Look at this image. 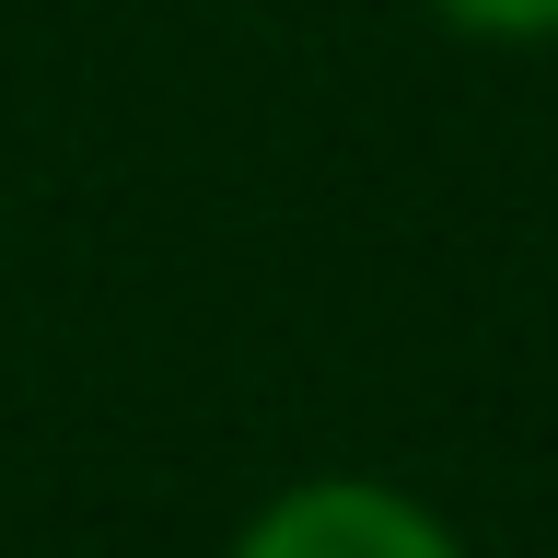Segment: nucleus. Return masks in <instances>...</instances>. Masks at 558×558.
Segmentation results:
<instances>
[{
	"mask_svg": "<svg viewBox=\"0 0 558 558\" xmlns=\"http://www.w3.org/2000/svg\"><path fill=\"white\" fill-rule=\"evenodd\" d=\"M244 558H453V535L430 512H408L396 488H361V477H326V488H291Z\"/></svg>",
	"mask_w": 558,
	"mask_h": 558,
	"instance_id": "f257e3e1",
	"label": "nucleus"
},
{
	"mask_svg": "<svg viewBox=\"0 0 558 558\" xmlns=\"http://www.w3.org/2000/svg\"><path fill=\"white\" fill-rule=\"evenodd\" d=\"M442 12L477 35H558V0H442Z\"/></svg>",
	"mask_w": 558,
	"mask_h": 558,
	"instance_id": "f03ea898",
	"label": "nucleus"
}]
</instances>
